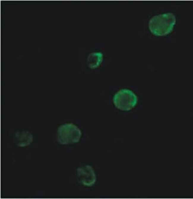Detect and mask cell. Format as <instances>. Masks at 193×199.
I'll use <instances>...</instances> for the list:
<instances>
[{
    "label": "cell",
    "instance_id": "cell-1",
    "mask_svg": "<svg viewBox=\"0 0 193 199\" xmlns=\"http://www.w3.org/2000/svg\"><path fill=\"white\" fill-rule=\"evenodd\" d=\"M176 21L175 16L172 13H162L153 16L149 20L148 27L153 34L164 36L172 32Z\"/></svg>",
    "mask_w": 193,
    "mask_h": 199
},
{
    "label": "cell",
    "instance_id": "cell-5",
    "mask_svg": "<svg viewBox=\"0 0 193 199\" xmlns=\"http://www.w3.org/2000/svg\"><path fill=\"white\" fill-rule=\"evenodd\" d=\"M102 54L101 52H94L91 54L88 59V64L89 67L92 69L98 67L102 62Z\"/></svg>",
    "mask_w": 193,
    "mask_h": 199
},
{
    "label": "cell",
    "instance_id": "cell-2",
    "mask_svg": "<svg viewBox=\"0 0 193 199\" xmlns=\"http://www.w3.org/2000/svg\"><path fill=\"white\" fill-rule=\"evenodd\" d=\"M57 133L58 140L62 144L77 143L82 135L79 128L72 123H67L60 126Z\"/></svg>",
    "mask_w": 193,
    "mask_h": 199
},
{
    "label": "cell",
    "instance_id": "cell-4",
    "mask_svg": "<svg viewBox=\"0 0 193 199\" xmlns=\"http://www.w3.org/2000/svg\"><path fill=\"white\" fill-rule=\"evenodd\" d=\"M77 174L79 180L84 185L92 186L96 181V175L93 169L90 166L78 168L77 170Z\"/></svg>",
    "mask_w": 193,
    "mask_h": 199
},
{
    "label": "cell",
    "instance_id": "cell-3",
    "mask_svg": "<svg viewBox=\"0 0 193 199\" xmlns=\"http://www.w3.org/2000/svg\"><path fill=\"white\" fill-rule=\"evenodd\" d=\"M113 102L118 109L122 111H129L136 105L137 98L132 91L128 89H122L115 94Z\"/></svg>",
    "mask_w": 193,
    "mask_h": 199
}]
</instances>
